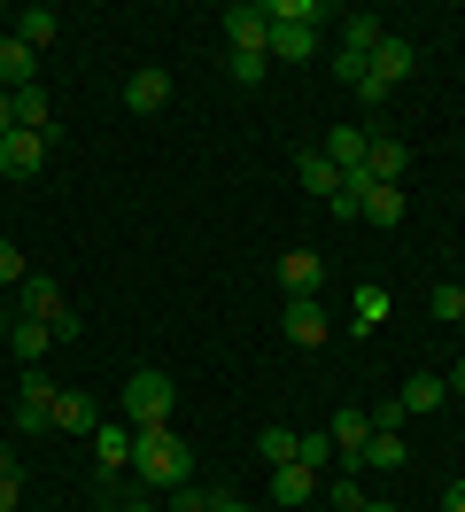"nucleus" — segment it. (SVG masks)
I'll return each mask as SVG.
<instances>
[{
    "label": "nucleus",
    "mask_w": 465,
    "mask_h": 512,
    "mask_svg": "<svg viewBox=\"0 0 465 512\" xmlns=\"http://www.w3.org/2000/svg\"><path fill=\"white\" fill-rule=\"evenodd\" d=\"M16 388H24V396H16V427H24V435H39V427H55V396H62V388L47 381V373H24Z\"/></svg>",
    "instance_id": "nucleus-3"
},
{
    "label": "nucleus",
    "mask_w": 465,
    "mask_h": 512,
    "mask_svg": "<svg viewBox=\"0 0 465 512\" xmlns=\"http://www.w3.org/2000/svg\"><path fill=\"white\" fill-rule=\"evenodd\" d=\"M403 163H411V148L403 140H388V132H372V156H365V179H380V187H396Z\"/></svg>",
    "instance_id": "nucleus-16"
},
{
    "label": "nucleus",
    "mask_w": 465,
    "mask_h": 512,
    "mask_svg": "<svg viewBox=\"0 0 465 512\" xmlns=\"http://www.w3.org/2000/svg\"><path fill=\"white\" fill-rule=\"evenodd\" d=\"M31 70H39V55H31L24 39L8 32V39H0V86H8V94H24V86H31Z\"/></svg>",
    "instance_id": "nucleus-18"
},
{
    "label": "nucleus",
    "mask_w": 465,
    "mask_h": 512,
    "mask_svg": "<svg viewBox=\"0 0 465 512\" xmlns=\"http://www.w3.org/2000/svg\"><path fill=\"white\" fill-rule=\"evenodd\" d=\"M264 39H272L264 8H225V55H264Z\"/></svg>",
    "instance_id": "nucleus-4"
},
{
    "label": "nucleus",
    "mask_w": 465,
    "mask_h": 512,
    "mask_svg": "<svg viewBox=\"0 0 465 512\" xmlns=\"http://www.w3.org/2000/svg\"><path fill=\"white\" fill-rule=\"evenodd\" d=\"M403 218V187H380V179H365V225H396Z\"/></svg>",
    "instance_id": "nucleus-23"
},
{
    "label": "nucleus",
    "mask_w": 465,
    "mask_h": 512,
    "mask_svg": "<svg viewBox=\"0 0 465 512\" xmlns=\"http://www.w3.org/2000/svg\"><path fill=\"white\" fill-rule=\"evenodd\" d=\"M163 512H210V489H194V481H179V489H171V505Z\"/></svg>",
    "instance_id": "nucleus-31"
},
{
    "label": "nucleus",
    "mask_w": 465,
    "mask_h": 512,
    "mask_svg": "<svg viewBox=\"0 0 465 512\" xmlns=\"http://www.w3.org/2000/svg\"><path fill=\"white\" fill-rule=\"evenodd\" d=\"M8 132H16V94L0 86V140H8Z\"/></svg>",
    "instance_id": "nucleus-36"
},
{
    "label": "nucleus",
    "mask_w": 465,
    "mask_h": 512,
    "mask_svg": "<svg viewBox=\"0 0 465 512\" xmlns=\"http://www.w3.org/2000/svg\"><path fill=\"white\" fill-rule=\"evenodd\" d=\"M47 140H55V132H8V140H0V171H8V179H31V171H39V163H47Z\"/></svg>",
    "instance_id": "nucleus-7"
},
{
    "label": "nucleus",
    "mask_w": 465,
    "mask_h": 512,
    "mask_svg": "<svg viewBox=\"0 0 465 512\" xmlns=\"http://www.w3.org/2000/svg\"><path fill=\"white\" fill-rule=\"evenodd\" d=\"M295 179H303V194H318V202L341 194V171L326 163V148H303V156H295Z\"/></svg>",
    "instance_id": "nucleus-14"
},
{
    "label": "nucleus",
    "mask_w": 465,
    "mask_h": 512,
    "mask_svg": "<svg viewBox=\"0 0 465 512\" xmlns=\"http://www.w3.org/2000/svg\"><path fill=\"white\" fill-rule=\"evenodd\" d=\"M47 342H55V326H47V319H16V334H8V350L24 357V365H39V357H47Z\"/></svg>",
    "instance_id": "nucleus-22"
},
{
    "label": "nucleus",
    "mask_w": 465,
    "mask_h": 512,
    "mask_svg": "<svg viewBox=\"0 0 465 512\" xmlns=\"http://www.w3.org/2000/svg\"><path fill=\"white\" fill-rule=\"evenodd\" d=\"M55 427H62V435H93V427H101V412H93V396H78V388H62V396H55Z\"/></svg>",
    "instance_id": "nucleus-19"
},
{
    "label": "nucleus",
    "mask_w": 465,
    "mask_h": 512,
    "mask_svg": "<svg viewBox=\"0 0 465 512\" xmlns=\"http://www.w3.org/2000/svg\"><path fill=\"white\" fill-rule=\"evenodd\" d=\"M326 334H334L326 303H318V295H295V303H287V342H295V350H318Z\"/></svg>",
    "instance_id": "nucleus-6"
},
{
    "label": "nucleus",
    "mask_w": 465,
    "mask_h": 512,
    "mask_svg": "<svg viewBox=\"0 0 465 512\" xmlns=\"http://www.w3.org/2000/svg\"><path fill=\"white\" fill-rule=\"evenodd\" d=\"M310 497H318V474H310V466H272V505L279 512L310 505Z\"/></svg>",
    "instance_id": "nucleus-15"
},
{
    "label": "nucleus",
    "mask_w": 465,
    "mask_h": 512,
    "mask_svg": "<svg viewBox=\"0 0 465 512\" xmlns=\"http://www.w3.org/2000/svg\"><path fill=\"white\" fill-rule=\"evenodd\" d=\"M171 404H179V388L163 365H140L124 381V427H171Z\"/></svg>",
    "instance_id": "nucleus-2"
},
{
    "label": "nucleus",
    "mask_w": 465,
    "mask_h": 512,
    "mask_svg": "<svg viewBox=\"0 0 465 512\" xmlns=\"http://www.w3.org/2000/svg\"><path fill=\"white\" fill-rule=\"evenodd\" d=\"M295 450H303L295 427H264V435H256V458H264V466H295Z\"/></svg>",
    "instance_id": "nucleus-24"
},
{
    "label": "nucleus",
    "mask_w": 465,
    "mask_h": 512,
    "mask_svg": "<svg viewBox=\"0 0 465 512\" xmlns=\"http://www.w3.org/2000/svg\"><path fill=\"white\" fill-rule=\"evenodd\" d=\"M450 396H465V365H458V373H450Z\"/></svg>",
    "instance_id": "nucleus-41"
},
{
    "label": "nucleus",
    "mask_w": 465,
    "mask_h": 512,
    "mask_svg": "<svg viewBox=\"0 0 465 512\" xmlns=\"http://www.w3.org/2000/svg\"><path fill=\"white\" fill-rule=\"evenodd\" d=\"M16 39L39 55V47H55V39H62V16H55V8H24V16H16Z\"/></svg>",
    "instance_id": "nucleus-20"
},
{
    "label": "nucleus",
    "mask_w": 465,
    "mask_h": 512,
    "mask_svg": "<svg viewBox=\"0 0 465 512\" xmlns=\"http://www.w3.org/2000/svg\"><path fill=\"white\" fill-rule=\"evenodd\" d=\"M388 311H396V303H388V288H357V319H365L357 334H372V326L388 319Z\"/></svg>",
    "instance_id": "nucleus-27"
},
{
    "label": "nucleus",
    "mask_w": 465,
    "mask_h": 512,
    "mask_svg": "<svg viewBox=\"0 0 465 512\" xmlns=\"http://www.w3.org/2000/svg\"><path fill=\"white\" fill-rule=\"evenodd\" d=\"M326 435H334V458H349V466H365V443H372V412H357V404H349V412H334V427H326Z\"/></svg>",
    "instance_id": "nucleus-10"
},
{
    "label": "nucleus",
    "mask_w": 465,
    "mask_h": 512,
    "mask_svg": "<svg viewBox=\"0 0 465 512\" xmlns=\"http://www.w3.org/2000/svg\"><path fill=\"white\" fill-rule=\"evenodd\" d=\"M132 474H140V489H179V481H194V450L171 435V427H132Z\"/></svg>",
    "instance_id": "nucleus-1"
},
{
    "label": "nucleus",
    "mask_w": 465,
    "mask_h": 512,
    "mask_svg": "<svg viewBox=\"0 0 465 512\" xmlns=\"http://www.w3.org/2000/svg\"><path fill=\"white\" fill-rule=\"evenodd\" d=\"M93 466H101V481L132 466V427H124V419H101V427H93Z\"/></svg>",
    "instance_id": "nucleus-8"
},
{
    "label": "nucleus",
    "mask_w": 465,
    "mask_h": 512,
    "mask_svg": "<svg viewBox=\"0 0 465 512\" xmlns=\"http://www.w3.org/2000/svg\"><path fill=\"white\" fill-rule=\"evenodd\" d=\"M365 512H403V505H388V497H365Z\"/></svg>",
    "instance_id": "nucleus-40"
},
{
    "label": "nucleus",
    "mask_w": 465,
    "mask_h": 512,
    "mask_svg": "<svg viewBox=\"0 0 465 512\" xmlns=\"http://www.w3.org/2000/svg\"><path fill=\"white\" fill-rule=\"evenodd\" d=\"M326 497H334L341 512H365V489H357V474H349V481H334V489H326Z\"/></svg>",
    "instance_id": "nucleus-32"
},
{
    "label": "nucleus",
    "mask_w": 465,
    "mask_h": 512,
    "mask_svg": "<svg viewBox=\"0 0 465 512\" xmlns=\"http://www.w3.org/2000/svg\"><path fill=\"white\" fill-rule=\"evenodd\" d=\"M411 63H419V47H411V39H380V47H372V101L396 94V78H403Z\"/></svg>",
    "instance_id": "nucleus-5"
},
{
    "label": "nucleus",
    "mask_w": 465,
    "mask_h": 512,
    "mask_svg": "<svg viewBox=\"0 0 465 512\" xmlns=\"http://www.w3.org/2000/svg\"><path fill=\"white\" fill-rule=\"evenodd\" d=\"M0 474H8V481H24V458H16V443H0Z\"/></svg>",
    "instance_id": "nucleus-35"
},
{
    "label": "nucleus",
    "mask_w": 465,
    "mask_h": 512,
    "mask_svg": "<svg viewBox=\"0 0 465 512\" xmlns=\"http://www.w3.org/2000/svg\"><path fill=\"white\" fill-rule=\"evenodd\" d=\"M124 101H132V109H140V117H155V109H163V101H171V70H132V78H124Z\"/></svg>",
    "instance_id": "nucleus-12"
},
{
    "label": "nucleus",
    "mask_w": 465,
    "mask_h": 512,
    "mask_svg": "<svg viewBox=\"0 0 465 512\" xmlns=\"http://www.w3.org/2000/svg\"><path fill=\"white\" fill-rule=\"evenodd\" d=\"M16 125H24V132H55V109H47V94H39V86H24V94H16Z\"/></svg>",
    "instance_id": "nucleus-26"
},
{
    "label": "nucleus",
    "mask_w": 465,
    "mask_h": 512,
    "mask_svg": "<svg viewBox=\"0 0 465 512\" xmlns=\"http://www.w3.org/2000/svg\"><path fill=\"white\" fill-rule=\"evenodd\" d=\"M326 458H334V435H303V450H295V466H310V474H318Z\"/></svg>",
    "instance_id": "nucleus-30"
},
{
    "label": "nucleus",
    "mask_w": 465,
    "mask_h": 512,
    "mask_svg": "<svg viewBox=\"0 0 465 512\" xmlns=\"http://www.w3.org/2000/svg\"><path fill=\"white\" fill-rule=\"evenodd\" d=\"M442 396H450V381H434V373H411V381L396 388L403 419H411V412H419V419H427V412H442Z\"/></svg>",
    "instance_id": "nucleus-17"
},
{
    "label": "nucleus",
    "mask_w": 465,
    "mask_h": 512,
    "mask_svg": "<svg viewBox=\"0 0 465 512\" xmlns=\"http://www.w3.org/2000/svg\"><path fill=\"white\" fill-rule=\"evenodd\" d=\"M427 311H434L442 326H458V319H465V288H434V303H427Z\"/></svg>",
    "instance_id": "nucleus-29"
},
{
    "label": "nucleus",
    "mask_w": 465,
    "mask_h": 512,
    "mask_svg": "<svg viewBox=\"0 0 465 512\" xmlns=\"http://www.w3.org/2000/svg\"><path fill=\"white\" fill-rule=\"evenodd\" d=\"M318 280H326V264H318L310 249H287V256H279V288H287V303H295V295H318Z\"/></svg>",
    "instance_id": "nucleus-11"
},
{
    "label": "nucleus",
    "mask_w": 465,
    "mask_h": 512,
    "mask_svg": "<svg viewBox=\"0 0 465 512\" xmlns=\"http://www.w3.org/2000/svg\"><path fill=\"white\" fill-rule=\"evenodd\" d=\"M24 280H31L24 249H16V241H0V288H24Z\"/></svg>",
    "instance_id": "nucleus-28"
},
{
    "label": "nucleus",
    "mask_w": 465,
    "mask_h": 512,
    "mask_svg": "<svg viewBox=\"0 0 465 512\" xmlns=\"http://www.w3.org/2000/svg\"><path fill=\"white\" fill-rule=\"evenodd\" d=\"M210 512H248V505H241V497H210Z\"/></svg>",
    "instance_id": "nucleus-39"
},
{
    "label": "nucleus",
    "mask_w": 465,
    "mask_h": 512,
    "mask_svg": "<svg viewBox=\"0 0 465 512\" xmlns=\"http://www.w3.org/2000/svg\"><path fill=\"white\" fill-rule=\"evenodd\" d=\"M117 512H163V505H155V497H124Z\"/></svg>",
    "instance_id": "nucleus-38"
},
{
    "label": "nucleus",
    "mask_w": 465,
    "mask_h": 512,
    "mask_svg": "<svg viewBox=\"0 0 465 512\" xmlns=\"http://www.w3.org/2000/svg\"><path fill=\"white\" fill-rule=\"evenodd\" d=\"M365 156H372V132H357V125H334V132H326V163H334L341 179H357Z\"/></svg>",
    "instance_id": "nucleus-9"
},
{
    "label": "nucleus",
    "mask_w": 465,
    "mask_h": 512,
    "mask_svg": "<svg viewBox=\"0 0 465 512\" xmlns=\"http://www.w3.org/2000/svg\"><path fill=\"white\" fill-rule=\"evenodd\" d=\"M442 512H465V474L450 481V489H442Z\"/></svg>",
    "instance_id": "nucleus-37"
},
{
    "label": "nucleus",
    "mask_w": 465,
    "mask_h": 512,
    "mask_svg": "<svg viewBox=\"0 0 465 512\" xmlns=\"http://www.w3.org/2000/svg\"><path fill=\"white\" fill-rule=\"evenodd\" d=\"M16 505H24V481H8V474H0V512H16Z\"/></svg>",
    "instance_id": "nucleus-34"
},
{
    "label": "nucleus",
    "mask_w": 465,
    "mask_h": 512,
    "mask_svg": "<svg viewBox=\"0 0 465 512\" xmlns=\"http://www.w3.org/2000/svg\"><path fill=\"white\" fill-rule=\"evenodd\" d=\"M403 458H411V450H403V435H388V427H372V443H365V466H380V474H396Z\"/></svg>",
    "instance_id": "nucleus-25"
},
{
    "label": "nucleus",
    "mask_w": 465,
    "mask_h": 512,
    "mask_svg": "<svg viewBox=\"0 0 465 512\" xmlns=\"http://www.w3.org/2000/svg\"><path fill=\"white\" fill-rule=\"evenodd\" d=\"M264 70H272V55H233V78H241V86H256Z\"/></svg>",
    "instance_id": "nucleus-33"
},
{
    "label": "nucleus",
    "mask_w": 465,
    "mask_h": 512,
    "mask_svg": "<svg viewBox=\"0 0 465 512\" xmlns=\"http://www.w3.org/2000/svg\"><path fill=\"white\" fill-rule=\"evenodd\" d=\"M16 303H24V319H47V326H55L62 311H70V303H62V288L47 280V272H31L24 288H16Z\"/></svg>",
    "instance_id": "nucleus-13"
},
{
    "label": "nucleus",
    "mask_w": 465,
    "mask_h": 512,
    "mask_svg": "<svg viewBox=\"0 0 465 512\" xmlns=\"http://www.w3.org/2000/svg\"><path fill=\"white\" fill-rule=\"evenodd\" d=\"M380 39H388V32H380V16H341V55H365V63H372Z\"/></svg>",
    "instance_id": "nucleus-21"
}]
</instances>
